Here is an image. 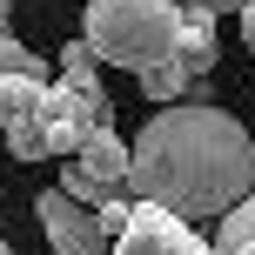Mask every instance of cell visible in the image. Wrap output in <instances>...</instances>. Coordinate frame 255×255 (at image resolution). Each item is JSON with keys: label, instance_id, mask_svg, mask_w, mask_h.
I'll list each match as a JSON object with an SVG mask.
<instances>
[{"label": "cell", "instance_id": "obj_3", "mask_svg": "<svg viewBox=\"0 0 255 255\" xmlns=\"http://www.w3.org/2000/svg\"><path fill=\"white\" fill-rule=\"evenodd\" d=\"M40 128H47V141H54V154H67L74 161L81 148H88L101 128H115V108H108V94L101 88H67V81H54L47 94H40Z\"/></svg>", "mask_w": 255, "mask_h": 255}, {"label": "cell", "instance_id": "obj_15", "mask_svg": "<svg viewBox=\"0 0 255 255\" xmlns=\"http://www.w3.org/2000/svg\"><path fill=\"white\" fill-rule=\"evenodd\" d=\"M175 7H208V13H242L249 0H175Z\"/></svg>", "mask_w": 255, "mask_h": 255}, {"label": "cell", "instance_id": "obj_8", "mask_svg": "<svg viewBox=\"0 0 255 255\" xmlns=\"http://www.w3.org/2000/svg\"><path fill=\"white\" fill-rule=\"evenodd\" d=\"M47 88H54V81H0V134H7V128H20V121H34Z\"/></svg>", "mask_w": 255, "mask_h": 255}, {"label": "cell", "instance_id": "obj_13", "mask_svg": "<svg viewBox=\"0 0 255 255\" xmlns=\"http://www.w3.org/2000/svg\"><path fill=\"white\" fill-rule=\"evenodd\" d=\"M7 154H13V161H47L54 141H47L40 121H20V128H7Z\"/></svg>", "mask_w": 255, "mask_h": 255}, {"label": "cell", "instance_id": "obj_6", "mask_svg": "<svg viewBox=\"0 0 255 255\" xmlns=\"http://www.w3.org/2000/svg\"><path fill=\"white\" fill-rule=\"evenodd\" d=\"M215 54H222V40H215V13H208V7H181V47H175V61L188 67L195 81H208Z\"/></svg>", "mask_w": 255, "mask_h": 255}, {"label": "cell", "instance_id": "obj_10", "mask_svg": "<svg viewBox=\"0 0 255 255\" xmlns=\"http://www.w3.org/2000/svg\"><path fill=\"white\" fill-rule=\"evenodd\" d=\"M134 81H141L148 101H168V108H175L181 94H195V74H188L181 61H161V67H148V74H134Z\"/></svg>", "mask_w": 255, "mask_h": 255}, {"label": "cell", "instance_id": "obj_5", "mask_svg": "<svg viewBox=\"0 0 255 255\" xmlns=\"http://www.w3.org/2000/svg\"><path fill=\"white\" fill-rule=\"evenodd\" d=\"M115 255H215V242H202V235H195L181 215H168V208L134 202L128 235H115Z\"/></svg>", "mask_w": 255, "mask_h": 255}, {"label": "cell", "instance_id": "obj_14", "mask_svg": "<svg viewBox=\"0 0 255 255\" xmlns=\"http://www.w3.org/2000/svg\"><path fill=\"white\" fill-rule=\"evenodd\" d=\"M235 242H255V195H249V202H235L229 215L215 222V249H235Z\"/></svg>", "mask_w": 255, "mask_h": 255}, {"label": "cell", "instance_id": "obj_11", "mask_svg": "<svg viewBox=\"0 0 255 255\" xmlns=\"http://www.w3.org/2000/svg\"><path fill=\"white\" fill-rule=\"evenodd\" d=\"M54 67H61V81H67V88H101V54L88 47V34H81V40H67Z\"/></svg>", "mask_w": 255, "mask_h": 255}, {"label": "cell", "instance_id": "obj_2", "mask_svg": "<svg viewBox=\"0 0 255 255\" xmlns=\"http://www.w3.org/2000/svg\"><path fill=\"white\" fill-rule=\"evenodd\" d=\"M88 47L101 54V67H148L175 61L181 47V7L175 0H88Z\"/></svg>", "mask_w": 255, "mask_h": 255}, {"label": "cell", "instance_id": "obj_7", "mask_svg": "<svg viewBox=\"0 0 255 255\" xmlns=\"http://www.w3.org/2000/svg\"><path fill=\"white\" fill-rule=\"evenodd\" d=\"M74 161L88 168V175H101V181H128V175H134V141H121L115 128H101V134H94Z\"/></svg>", "mask_w": 255, "mask_h": 255}, {"label": "cell", "instance_id": "obj_4", "mask_svg": "<svg viewBox=\"0 0 255 255\" xmlns=\"http://www.w3.org/2000/svg\"><path fill=\"white\" fill-rule=\"evenodd\" d=\"M34 215H40V229H47L54 255H115V235L101 229V215H94L88 202H74L67 188L34 195Z\"/></svg>", "mask_w": 255, "mask_h": 255}, {"label": "cell", "instance_id": "obj_19", "mask_svg": "<svg viewBox=\"0 0 255 255\" xmlns=\"http://www.w3.org/2000/svg\"><path fill=\"white\" fill-rule=\"evenodd\" d=\"M0 255H13V249H7V242H0Z\"/></svg>", "mask_w": 255, "mask_h": 255}, {"label": "cell", "instance_id": "obj_18", "mask_svg": "<svg viewBox=\"0 0 255 255\" xmlns=\"http://www.w3.org/2000/svg\"><path fill=\"white\" fill-rule=\"evenodd\" d=\"M7 13H13V7H0V40H7Z\"/></svg>", "mask_w": 255, "mask_h": 255}, {"label": "cell", "instance_id": "obj_1", "mask_svg": "<svg viewBox=\"0 0 255 255\" xmlns=\"http://www.w3.org/2000/svg\"><path fill=\"white\" fill-rule=\"evenodd\" d=\"M134 195L168 215L222 222L235 202L255 195V134L235 115H222L215 101H181L161 108L134 134Z\"/></svg>", "mask_w": 255, "mask_h": 255}, {"label": "cell", "instance_id": "obj_12", "mask_svg": "<svg viewBox=\"0 0 255 255\" xmlns=\"http://www.w3.org/2000/svg\"><path fill=\"white\" fill-rule=\"evenodd\" d=\"M0 81H54V67L40 61L34 47H27V40H0Z\"/></svg>", "mask_w": 255, "mask_h": 255}, {"label": "cell", "instance_id": "obj_9", "mask_svg": "<svg viewBox=\"0 0 255 255\" xmlns=\"http://www.w3.org/2000/svg\"><path fill=\"white\" fill-rule=\"evenodd\" d=\"M61 188L74 195V202H88V208H108V202H128V181H101V175H88L81 161H67L61 168Z\"/></svg>", "mask_w": 255, "mask_h": 255}, {"label": "cell", "instance_id": "obj_16", "mask_svg": "<svg viewBox=\"0 0 255 255\" xmlns=\"http://www.w3.org/2000/svg\"><path fill=\"white\" fill-rule=\"evenodd\" d=\"M242 47H255V0L242 7Z\"/></svg>", "mask_w": 255, "mask_h": 255}, {"label": "cell", "instance_id": "obj_17", "mask_svg": "<svg viewBox=\"0 0 255 255\" xmlns=\"http://www.w3.org/2000/svg\"><path fill=\"white\" fill-rule=\"evenodd\" d=\"M215 255H255V242H235V249H215Z\"/></svg>", "mask_w": 255, "mask_h": 255}]
</instances>
